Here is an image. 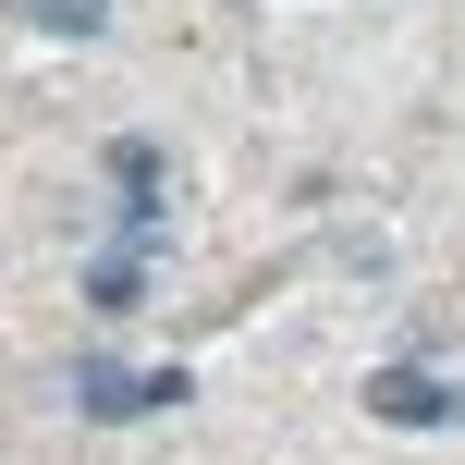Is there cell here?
<instances>
[{
  "label": "cell",
  "mask_w": 465,
  "mask_h": 465,
  "mask_svg": "<svg viewBox=\"0 0 465 465\" xmlns=\"http://www.w3.org/2000/svg\"><path fill=\"white\" fill-rule=\"evenodd\" d=\"M172 392H184V368H111V355L74 368V404H86V417H147V404H172Z\"/></svg>",
  "instance_id": "7a4b0ae2"
},
{
  "label": "cell",
  "mask_w": 465,
  "mask_h": 465,
  "mask_svg": "<svg viewBox=\"0 0 465 465\" xmlns=\"http://www.w3.org/2000/svg\"><path fill=\"white\" fill-rule=\"evenodd\" d=\"M86 306H98V319H135V306H147V245H111V257H98V270H86Z\"/></svg>",
  "instance_id": "3957f363"
},
{
  "label": "cell",
  "mask_w": 465,
  "mask_h": 465,
  "mask_svg": "<svg viewBox=\"0 0 465 465\" xmlns=\"http://www.w3.org/2000/svg\"><path fill=\"white\" fill-rule=\"evenodd\" d=\"M13 25H37V37H98L111 25V0H0Z\"/></svg>",
  "instance_id": "277c9868"
},
{
  "label": "cell",
  "mask_w": 465,
  "mask_h": 465,
  "mask_svg": "<svg viewBox=\"0 0 465 465\" xmlns=\"http://www.w3.org/2000/svg\"><path fill=\"white\" fill-rule=\"evenodd\" d=\"M368 417H392V429H465V392L441 368H380L368 380Z\"/></svg>",
  "instance_id": "6da1fadb"
}]
</instances>
